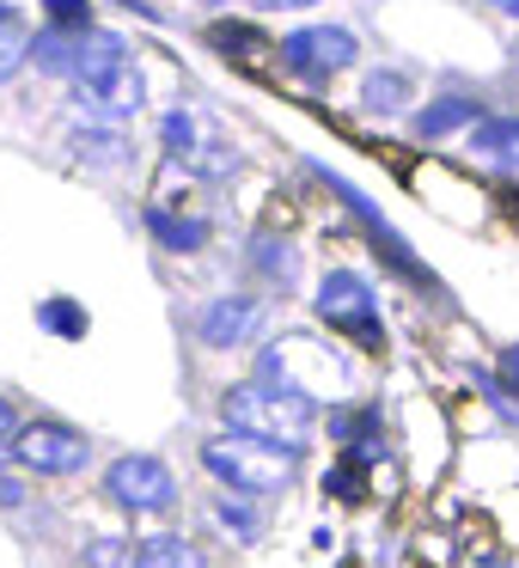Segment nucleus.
<instances>
[{
    "label": "nucleus",
    "mask_w": 519,
    "mask_h": 568,
    "mask_svg": "<svg viewBox=\"0 0 519 568\" xmlns=\"http://www.w3.org/2000/svg\"><path fill=\"white\" fill-rule=\"evenodd\" d=\"M13 458L26 470H38V477H68V470H80L92 458V440L80 428H68V422H26L13 440Z\"/></svg>",
    "instance_id": "obj_8"
},
{
    "label": "nucleus",
    "mask_w": 519,
    "mask_h": 568,
    "mask_svg": "<svg viewBox=\"0 0 519 568\" xmlns=\"http://www.w3.org/2000/svg\"><path fill=\"white\" fill-rule=\"evenodd\" d=\"M312 306H318V318L330 324L336 336H348L355 348H379V343H385L379 294L367 287V275H355V270H330V275L318 282V294H312Z\"/></svg>",
    "instance_id": "obj_4"
},
{
    "label": "nucleus",
    "mask_w": 519,
    "mask_h": 568,
    "mask_svg": "<svg viewBox=\"0 0 519 568\" xmlns=\"http://www.w3.org/2000/svg\"><path fill=\"white\" fill-rule=\"evenodd\" d=\"M202 465H208L233 495H251V501H257V495H275V489L294 483L299 453L294 446H275V440H251V434H214V440H202Z\"/></svg>",
    "instance_id": "obj_2"
},
{
    "label": "nucleus",
    "mask_w": 519,
    "mask_h": 568,
    "mask_svg": "<svg viewBox=\"0 0 519 568\" xmlns=\"http://www.w3.org/2000/svg\"><path fill=\"white\" fill-rule=\"evenodd\" d=\"M26 501V483L19 477H7V470H0V507H19Z\"/></svg>",
    "instance_id": "obj_27"
},
{
    "label": "nucleus",
    "mask_w": 519,
    "mask_h": 568,
    "mask_svg": "<svg viewBox=\"0 0 519 568\" xmlns=\"http://www.w3.org/2000/svg\"><path fill=\"white\" fill-rule=\"evenodd\" d=\"M147 233L160 239L165 251H202L208 226H202V221H177L172 209H160V202H153V209H147Z\"/></svg>",
    "instance_id": "obj_18"
},
{
    "label": "nucleus",
    "mask_w": 519,
    "mask_h": 568,
    "mask_svg": "<svg viewBox=\"0 0 519 568\" xmlns=\"http://www.w3.org/2000/svg\"><path fill=\"white\" fill-rule=\"evenodd\" d=\"M324 184H330V190H336V196H343V209H348V214H355V221H360V233H367V239H373V251H379V257H385V263H391V270H397V275H409V282H421V287H434V275H428V270H421V263H416V257H409V245H404V239H397V233H391V226H385V214H373V209H367V196H360V190H355V184H343V178H330V172H324Z\"/></svg>",
    "instance_id": "obj_10"
},
{
    "label": "nucleus",
    "mask_w": 519,
    "mask_h": 568,
    "mask_svg": "<svg viewBox=\"0 0 519 568\" xmlns=\"http://www.w3.org/2000/svg\"><path fill=\"white\" fill-rule=\"evenodd\" d=\"M208 141H214V123L202 111H190V104H177V111L160 116V148L172 153V160H196Z\"/></svg>",
    "instance_id": "obj_13"
},
{
    "label": "nucleus",
    "mask_w": 519,
    "mask_h": 568,
    "mask_svg": "<svg viewBox=\"0 0 519 568\" xmlns=\"http://www.w3.org/2000/svg\"><path fill=\"white\" fill-rule=\"evenodd\" d=\"M43 331H55V336H86V312L74 306V300H43Z\"/></svg>",
    "instance_id": "obj_21"
},
{
    "label": "nucleus",
    "mask_w": 519,
    "mask_h": 568,
    "mask_svg": "<svg viewBox=\"0 0 519 568\" xmlns=\"http://www.w3.org/2000/svg\"><path fill=\"white\" fill-rule=\"evenodd\" d=\"M409 99H416V87H409V74H397V68H379V74H367V87H360V104H367L373 116H397Z\"/></svg>",
    "instance_id": "obj_16"
},
{
    "label": "nucleus",
    "mask_w": 519,
    "mask_h": 568,
    "mask_svg": "<svg viewBox=\"0 0 519 568\" xmlns=\"http://www.w3.org/2000/svg\"><path fill=\"white\" fill-rule=\"evenodd\" d=\"M257 379H269V385H287V392H306V397H343L348 385H355V367H348L336 348H324V343H312V336H282V343H269L257 355Z\"/></svg>",
    "instance_id": "obj_3"
},
{
    "label": "nucleus",
    "mask_w": 519,
    "mask_h": 568,
    "mask_svg": "<svg viewBox=\"0 0 519 568\" xmlns=\"http://www.w3.org/2000/svg\"><path fill=\"white\" fill-rule=\"evenodd\" d=\"M104 495L116 507H129V514H165L177 501V477L153 453H123L104 470Z\"/></svg>",
    "instance_id": "obj_7"
},
{
    "label": "nucleus",
    "mask_w": 519,
    "mask_h": 568,
    "mask_svg": "<svg viewBox=\"0 0 519 568\" xmlns=\"http://www.w3.org/2000/svg\"><path fill=\"white\" fill-rule=\"evenodd\" d=\"M489 7H495L501 19H519V0H489Z\"/></svg>",
    "instance_id": "obj_30"
},
{
    "label": "nucleus",
    "mask_w": 519,
    "mask_h": 568,
    "mask_svg": "<svg viewBox=\"0 0 519 568\" xmlns=\"http://www.w3.org/2000/svg\"><path fill=\"white\" fill-rule=\"evenodd\" d=\"M477 385H482V397H489V404H495V409H501V416L519 428V397H513V385L495 379V373H477Z\"/></svg>",
    "instance_id": "obj_24"
},
{
    "label": "nucleus",
    "mask_w": 519,
    "mask_h": 568,
    "mask_svg": "<svg viewBox=\"0 0 519 568\" xmlns=\"http://www.w3.org/2000/svg\"><path fill=\"white\" fill-rule=\"evenodd\" d=\"M68 148L80 153L86 165H123L129 160V141H123V123H74L68 129Z\"/></svg>",
    "instance_id": "obj_14"
},
{
    "label": "nucleus",
    "mask_w": 519,
    "mask_h": 568,
    "mask_svg": "<svg viewBox=\"0 0 519 568\" xmlns=\"http://www.w3.org/2000/svg\"><path fill=\"white\" fill-rule=\"evenodd\" d=\"M477 568H507V562H495V556H477Z\"/></svg>",
    "instance_id": "obj_31"
},
{
    "label": "nucleus",
    "mask_w": 519,
    "mask_h": 568,
    "mask_svg": "<svg viewBox=\"0 0 519 568\" xmlns=\"http://www.w3.org/2000/svg\"><path fill=\"white\" fill-rule=\"evenodd\" d=\"M0 26H13V13H7V7H0Z\"/></svg>",
    "instance_id": "obj_32"
},
{
    "label": "nucleus",
    "mask_w": 519,
    "mask_h": 568,
    "mask_svg": "<svg viewBox=\"0 0 519 568\" xmlns=\"http://www.w3.org/2000/svg\"><path fill=\"white\" fill-rule=\"evenodd\" d=\"M221 422L233 434H251V440H275V446L306 453V434L318 428V397L287 392V385H269V379H251V385H233L221 397Z\"/></svg>",
    "instance_id": "obj_1"
},
{
    "label": "nucleus",
    "mask_w": 519,
    "mask_h": 568,
    "mask_svg": "<svg viewBox=\"0 0 519 568\" xmlns=\"http://www.w3.org/2000/svg\"><path fill=\"white\" fill-rule=\"evenodd\" d=\"M13 440H19V416H13V404L0 397V453H13Z\"/></svg>",
    "instance_id": "obj_25"
},
{
    "label": "nucleus",
    "mask_w": 519,
    "mask_h": 568,
    "mask_svg": "<svg viewBox=\"0 0 519 568\" xmlns=\"http://www.w3.org/2000/svg\"><path fill=\"white\" fill-rule=\"evenodd\" d=\"M251 263H257L275 287H294L299 282V251L287 245V239H275V233H263L257 245H251Z\"/></svg>",
    "instance_id": "obj_17"
},
{
    "label": "nucleus",
    "mask_w": 519,
    "mask_h": 568,
    "mask_svg": "<svg viewBox=\"0 0 519 568\" xmlns=\"http://www.w3.org/2000/svg\"><path fill=\"white\" fill-rule=\"evenodd\" d=\"M184 172H196V178H233V172H238V153L226 148L221 135H214L208 148L196 153V160H184Z\"/></svg>",
    "instance_id": "obj_20"
},
{
    "label": "nucleus",
    "mask_w": 519,
    "mask_h": 568,
    "mask_svg": "<svg viewBox=\"0 0 519 568\" xmlns=\"http://www.w3.org/2000/svg\"><path fill=\"white\" fill-rule=\"evenodd\" d=\"M141 104H147V80H141L135 55L74 80V111L86 123H129V116H141Z\"/></svg>",
    "instance_id": "obj_5"
},
{
    "label": "nucleus",
    "mask_w": 519,
    "mask_h": 568,
    "mask_svg": "<svg viewBox=\"0 0 519 568\" xmlns=\"http://www.w3.org/2000/svg\"><path fill=\"white\" fill-rule=\"evenodd\" d=\"M513 55H519V50H513Z\"/></svg>",
    "instance_id": "obj_34"
},
{
    "label": "nucleus",
    "mask_w": 519,
    "mask_h": 568,
    "mask_svg": "<svg viewBox=\"0 0 519 568\" xmlns=\"http://www.w3.org/2000/svg\"><path fill=\"white\" fill-rule=\"evenodd\" d=\"M135 568H208V562H202V550L190 538H177V531H153V538L135 550Z\"/></svg>",
    "instance_id": "obj_15"
},
{
    "label": "nucleus",
    "mask_w": 519,
    "mask_h": 568,
    "mask_svg": "<svg viewBox=\"0 0 519 568\" xmlns=\"http://www.w3.org/2000/svg\"><path fill=\"white\" fill-rule=\"evenodd\" d=\"M482 123V111H477V99H428L416 116H409V129H416L421 141H446V135H458V129H477Z\"/></svg>",
    "instance_id": "obj_12"
},
{
    "label": "nucleus",
    "mask_w": 519,
    "mask_h": 568,
    "mask_svg": "<svg viewBox=\"0 0 519 568\" xmlns=\"http://www.w3.org/2000/svg\"><path fill=\"white\" fill-rule=\"evenodd\" d=\"M263 13H306V7H324V0H257Z\"/></svg>",
    "instance_id": "obj_28"
},
{
    "label": "nucleus",
    "mask_w": 519,
    "mask_h": 568,
    "mask_svg": "<svg viewBox=\"0 0 519 568\" xmlns=\"http://www.w3.org/2000/svg\"><path fill=\"white\" fill-rule=\"evenodd\" d=\"M263 324H269V306L257 294H221L202 306L196 336H202V348H245L263 336Z\"/></svg>",
    "instance_id": "obj_9"
},
{
    "label": "nucleus",
    "mask_w": 519,
    "mask_h": 568,
    "mask_svg": "<svg viewBox=\"0 0 519 568\" xmlns=\"http://www.w3.org/2000/svg\"><path fill=\"white\" fill-rule=\"evenodd\" d=\"M26 62H31V38L19 26H0V87H7Z\"/></svg>",
    "instance_id": "obj_22"
},
{
    "label": "nucleus",
    "mask_w": 519,
    "mask_h": 568,
    "mask_svg": "<svg viewBox=\"0 0 519 568\" xmlns=\"http://www.w3.org/2000/svg\"><path fill=\"white\" fill-rule=\"evenodd\" d=\"M465 153L489 172H519V116H482L465 129Z\"/></svg>",
    "instance_id": "obj_11"
},
{
    "label": "nucleus",
    "mask_w": 519,
    "mask_h": 568,
    "mask_svg": "<svg viewBox=\"0 0 519 568\" xmlns=\"http://www.w3.org/2000/svg\"><path fill=\"white\" fill-rule=\"evenodd\" d=\"M202 7H233V0H202Z\"/></svg>",
    "instance_id": "obj_33"
},
{
    "label": "nucleus",
    "mask_w": 519,
    "mask_h": 568,
    "mask_svg": "<svg viewBox=\"0 0 519 568\" xmlns=\"http://www.w3.org/2000/svg\"><path fill=\"white\" fill-rule=\"evenodd\" d=\"M275 50H282L287 74H299V80H336L343 68H355L360 43H355V31H343V26H306V31H287Z\"/></svg>",
    "instance_id": "obj_6"
},
{
    "label": "nucleus",
    "mask_w": 519,
    "mask_h": 568,
    "mask_svg": "<svg viewBox=\"0 0 519 568\" xmlns=\"http://www.w3.org/2000/svg\"><path fill=\"white\" fill-rule=\"evenodd\" d=\"M116 562H123V544H111V538L92 544V568H116Z\"/></svg>",
    "instance_id": "obj_26"
},
{
    "label": "nucleus",
    "mask_w": 519,
    "mask_h": 568,
    "mask_svg": "<svg viewBox=\"0 0 519 568\" xmlns=\"http://www.w3.org/2000/svg\"><path fill=\"white\" fill-rule=\"evenodd\" d=\"M214 519H221L238 544H257L263 538V514L251 507V495H221V501H214Z\"/></svg>",
    "instance_id": "obj_19"
},
{
    "label": "nucleus",
    "mask_w": 519,
    "mask_h": 568,
    "mask_svg": "<svg viewBox=\"0 0 519 568\" xmlns=\"http://www.w3.org/2000/svg\"><path fill=\"white\" fill-rule=\"evenodd\" d=\"M501 379H507V385H513V392H519V343H513V348H507V355H501Z\"/></svg>",
    "instance_id": "obj_29"
},
{
    "label": "nucleus",
    "mask_w": 519,
    "mask_h": 568,
    "mask_svg": "<svg viewBox=\"0 0 519 568\" xmlns=\"http://www.w3.org/2000/svg\"><path fill=\"white\" fill-rule=\"evenodd\" d=\"M43 13H50V26H62V31H86L92 26V0H43Z\"/></svg>",
    "instance_id": "obj_23"
}]
</instances>
